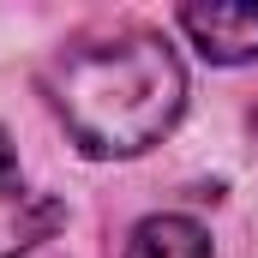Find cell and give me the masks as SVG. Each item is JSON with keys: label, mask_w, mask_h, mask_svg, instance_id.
Segmentation results:
<instances>
[{"label": "cell", "mask_w": 258, "mask_h": 258, "mask_svg": "<svg viewBox=\"0 0 258 258\" xmlns=\"http://www.w3.org/2000/svg\"><path fill=\"white\" fill-rule=\"evenodd\" d=\"M42 96L90 156H138L180 120L186 72L156 30L102 24L48 54Z\"/></svg>", "instance_id": "1"}, {"label": "cell", "mask_w": 258, "mask_h": 258, "mask_svg": "<svg viewBox=\"0 0 258 258\" xmlns=\"http://www.w3.org/2000/svg\"><path fill=\"white\" fill-rule=\"evenodd\" d=\"M60 222H66L60 198L36 192V186L24 180L18 150H12V138L0 132V258H18V252H30V246H42Z\"/></svg>", "instance_id": "2"}, {"label": "cell", "mask_w": 258, "mask_h": 258, "mask_svg": "<svg viewBox=\"0 0 258 258\" xmlns=\"http://www.w3.org/2000/svg\"><path fill=\"white\" fill-rule=\"evenodd\" d=\"M180 30L198 42V54H204V60H222V66L258 60V6H252V0L180 6Z\"/></svg>", "instance_id": "3"}, {"label": "cell", "mask_w": 258, "mask_h": 258, "mask_svg": "<svg viewBox=\"0 0 258 258\" xmlns=\"http://www.w3.org/2000/svg\"><path fill=\"white\" fill-rule=\"evenodd\" d=\"M120 258H216L210 234L198 228L192 216H144L138 228L126 234V252Z\"/></svg>", "instance_id": "4"}]
</instances>
